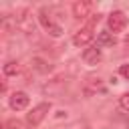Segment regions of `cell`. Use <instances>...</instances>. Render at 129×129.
Instances as JSON below:
<instances>
[{
    "mask_svg": "<svg viewBox=\"0 0 129 129\" xmlns=\"http://www.w3.org/2000/svg\"><path fill=\"white\" fill-rule=\"evenodd\" d=\"M107 24H109V32H111V30H113V32H121V30L127 26V16H125V12L113 10V12L109 14V18H107Z\"/></svg>",
    "mask_w": 129,
    "mask_h": 129,
    "instance_id": "obj_3",
    "label": "cell"
},
{
    "mask_svg": "<svg viewBox=\"0 0 129 129\" xmlns=\"http://www.w3.org/2000/svg\"><path fill=\"white\" fill-rule=\"evenodd\" d=\"M119 105H121V109H123V111H127V113H129V93H123V95L119 97Z\"/></svg>",
    "mask_w": 129,
    "mask_h": 129,
    "instance_id": "obj_14",
    "label": "cell"
},
{
    "mask_svg": "<svg viewBox=\"0 0 129 129\" xmlns=\"http://www.w3.org/2000/svg\"><path fill=\"white\" fill-rule=\"evenodd\" d=\"M125 44H129V34H127V36H125Z\"/></svg>",
    "mask_w": 129,
    "mask_h": 129,
    "instance_id": "obj_16",
    "label": "cell"
},
{
    "mask_svg": "<svg viewBox=\"0 0 129 129\" xmlns=\"http://www.w3.org/2000/svg\"><path fill=\"white\" fill-rule=\"evenodd\" d=\"M85 91L89 95L97 93V91H103V83L99 77H87V83H85Z\"/></svg>",
    "mask_w": 129,
    "mask_h": 129,
    "instance_id": "obj_10",
    "label": "cell"
},
{
    "mask_svg": "<svg viewBox=\"0 0 129 129\" xmlns=\"http://www.w3.org/2000/svg\"><path fill=\"white\" fill-rule=\"evenodd\" d=\"M101 48L99 46H89V48H85V52H83V60L87 62V64H97L99 60H101Z\"/></svg>",
    "mask_w": 129,
    "mask_h": 129,
    "instance_id": "obj_8",
    "label": "cell"
},
{
    "mask_svg": "<svg viewBox=\"0 0 129 129\" xmlns=\"http://www.w3.org/2000/svg\"><path fill=\"white\" fill-rule=\"evenodd\" d=\"M91 40H93V28H91V26H85V28L77 30L75 36H73V44H75V46H85V44H89Z\"/></svg>",
    "mask_w": 129,
    "mask_h": 129,
    "instance_id": "obj_6",
    "label": "cell"
},
{
    "mask_svg": "<svg viewBox=\"0 0 129 129\" xmlns=\"http://www.w3.org/2000/svg\"><path fill=\"white\" fill-rule=\"evenodd\" d=\"M115 42L117 40H115L113 32H109V30H103L97 34V46H113Z\"/></svg>",
    "mask_w": 129,
    "mask_h": 129,
    "instance_id": "obj_9",
    "label": "cell"
},
{
    "mask_svg": "<svg viewBox=\"0 0 129 129\" xmlns=\"http://www.w3.org/2000/svg\"><path fill=\"white\" fill-rule=\"evenodd\" d=\"M28 95L24 93V91H16V93H12V97H10V107L14 109V111H22V109H26L28 107Z\"/></svg>",
    "mask_w": 129,
    "mask_h": 129,
    "instance_id": "obj_7",
    "label": "cell"
},
{
    "mask_svg": "<svg viewBox=\"0 0 129 129\" xmlns=\"http://www.w3.org/2000/svg\"><path fill=\"white\" fill-rule=\"evenodd\" d=\"M32 69H36L38 73H48L50 71V64L42 58H32Z\"/></svg>",
    "mask_w": 129,
    "mask_h": 129,
    "instance_id": "obj_12",
    "label": "cell"
},
{
    "mask_svg": "<svg viewBox=\"0 0 129 129\" xmlns=\"http://www.w3.org/2000/svg\"><path fill=\"white\" fill-rule=\"evenodd\" d=\"M4 129H22V123L18 119H8L4 123Z\"/></svg>",
    "mask_w": 129,
    "mask_h": 129,
    "instance_id": "obj_13",
    "label": "cell"
},
{
    "mask_svg": "<svg viewBox=\"0 0 129 129\" xmlns=\"http://www.w3.org/2000/svg\"><path fill=\"white\" fill-rule=\"evenodd\" d=\"M73 16L75 18H79V20H83V18H87L89 14H91V10H93V4L91 2H87V0H79V2H75L73 4Z\"/></svg>",
    "mask_w": 129,
    "mask_h": 129,
    "instance_id": "obj_5",
    "label": "cell"
},
{
    "mask_svg": "<svg viewBox=\"0 0 129 129\" xmlns=\"http://www.w3.org/2000/svg\"><path fill=\"white\" fill-rule=\"evenodd\" d=\"M2 71H4V75H6V77H14V75H18V73H20V64H18L16 60H10V62H6V64H4V69H2Z\"/></svg>",
    "mask_w": 129,
    "mask_h": 129,
    "instance_id": "obj_11",
    "label": "cell"
},
{
    "mask_svg": "<svg viewBox=\"0 0 129 129\" xmlns=\"http://www.w3.org/2000/svg\"><path fill=\"white\" fill-rule=\"evenodd\" d=\"M119 75H121V77H125V79L129 81V64H121V69H119Z\"/></svg>",
    "mask_w": 129,
    "mask_h": 129,
    "instance_id": "obj_15",
    "label": "cell"
},
{
    "mask_svg": "<svg viewBox=\"0 0 129 129\" xmlns=\"http://www.w3.org/2000/svg\"><path fill=\"white\" fill-rule=\"evenodd\" d=\"M48 111H50V103H40V105L32 107V111L26 115V123L32 127H38L44 121V117L48 115Z\"/></svg>",
    "mask_w": 129,
    "mask_h": 129,
    "instance_id": "obj_2",
    "label": "cell"
},
{
    "mask_svg": "<svg viewBox=\"0 0 129 129\" xmlns=\"http://www.w3.org/2000/svg\"><path fill=\"white\" fill-rule=\"evenodd\" d=\"M38 20H40L42 28H44L50 36H54V38H56V36H60V34H62V28H60L56 22H52V18L46 14V10H40V12H38Z\"/></svg>",
    "mask_w": 129,
    "mask_h": 129,
    "instance_id": "obj_4",
    "label": "cell"
},
{
    "mask_svg": "<svg viewBox=\"0 0 129 129\" xmlns=\"http://www.w3.org/2000/svg\"><path fill=\"white\" fill-rule=\"evenodd\" d=\"M85 129H89V127H85Z\"/></svg>",
    "mask_w": 129,
    "mask_h": 129,
    "instance_id": "obj_17",
    "label": "cell"
},
{
    "mask_svg": "<svg viewBox=\"0 0 129 129\" xmlns=\"http://www.w3.org/2000/svg\"><path fill=\"white\" fill-rule=\"evenodd\" d=\"M14 22H16V28H20L22 32H26V34L34 32V22H32V16H30V10H26V8L16 10Z\"/></svg>",
    "mask_w": 129,
    "mask_h": 129,
    "instance_id": "obj_1",
    "label": "cell"
}]
</instances>
